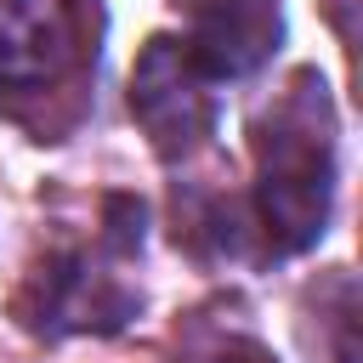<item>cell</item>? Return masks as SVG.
I'll list each match as a JSON object with an SVG mask.
<instances>
[{
    "mask_svg": "<svg viewBox=\"0 0 363 363\" xmlns=\"http://www.w3.org/2000/svg\"><path fill=\"white\" fill-rule=\"evenodd\" d=\"M255 164H261V221L278 250H301L323 233L329 221V187H335V125L323 102V79L301 74L295 96L278 102L272 125L255 136Z\"/></svg>",
    "mask_w": 363,
    "mask_h": 363,
    "instance_id": "1",
    "label": "cell"
},
{
    "mask_svg": "<svg viewBox=\"0 0 363 363\" xmlns=\"http://www.w3.org/2000/svg\"><path fill=\"white\" fill-rule=\"evenodd\" d=\"M210 79L193 68L187 45L176 40H147V51L136 57L130 74V113L142 119V130L153 136V147L164 159L199 147V136H210Z\"/></svg>",
    "mask_w": 363,
    "mask_h": 363,
    "instance_id": "2",
    "label": "cell"
},
{
    "mask_svg": "<svg viewBox=\"0 0 363 363\" xmlns=\"http://www.w3.org/2000/svg\"><path fill=\"white\" fill-rule=\"evenodd\" d=\"M278 34H284L278 0H210L193 23V40L182 45L204 79H238L272 57Z\"/></svg>",
    "mask_w": 363,
    "mask_h": 363,
    "instance_id": "3",
    "label": "cell"
},
{
    "mask_svg": "<svg viewBox=\"0 0 363 363\" xmlns=\"http://www.w3.org/2000/svg\"><path fill=\"white\" fill-rule=\"evenodd\" d=\"M74 45L62 0H0V85H45Z\"/></svg>",
    "mask_w": 363,
    "mask_h": 363,
    "instance_id": "4",
    "label": "cell"
}]
</instances>
